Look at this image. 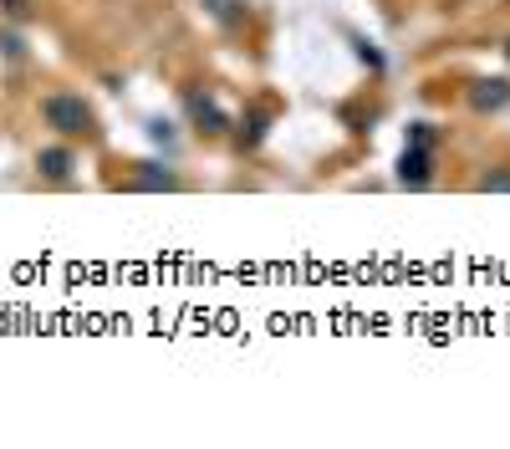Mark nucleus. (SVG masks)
Returning a JSON list of instances; mask_svg holds the SVG:
<instances>
[{"mask_svg": "<svg viewBox=\"0 0 510 449\" xmlns=\"http://www.w3.org/2000/svg\"><path fill=\"white\" fill-rule=\"evenodd\" d=\"M72 148H41L36 154V168L41 174H46V179H66V174H72Z\"/></svg>", "mask_w": 510, "mask_h": 449, "instance_id": "obj_3", "label": "nucleus"}, {"mask_svg": "<svg viewBox=\"0 0 510 449\" xmlns=\"http://www.w3.org/2000/svg\"><path fill=\"white\" fill-rule=\"evenodd\" d=\"M398 179H403V184H423V179H429V148H423V143L403 154V164H398Z\"/></svg>", "mask_w": 510, "mask_h": 449, "instance_id": "obj_4", "label": "nucleus"}, {"mask_svg": "<svg viewBox=\"0 0 510 449\" xmlns=\"http://www.w3.org/2000/svg\"><path fill=\"white\" fill-rule=\"evenodd\" d=\"M41 117H46L62 138H87L92 133V107L82 103L76 92H51L46 103H41Z\"/></svg>", "mask_w": 510, "mask_h": 449, "instance_id": "obj_1", "label": "nucleus"}, {"mask_svg": "<svg viewBox=\"0 0 510 449\" xmlns=\"http://www.w3.org/2000/svg\"><path fill=\"white\" fill-rule=\"evenodd\" d=\"M505 103H510L505 82H480V87H474V107H505Z\"/></svg>", "mask_w": 510, "mask_h": 449, "instance_id": "obj_5", "label": "nucleus"}, {"mask_svg": "<svg viewBox=\"0 0 510 449\" xmlns=\"http://www.w3.org/2000/svg\"><path fill=\"white\" fill-rule=\"evenodd\" d=\"M184 103H189V117H194V123H199L204 133H219V128H225V113H219V107L209 103V97H199V92H189Z\"/></svg>", "mask_w": 510, "mask_h": 449, "instance_id": "obj_2", "label": "nucleus"}, {"mask_svg": "<svg viewBox=\"0 0 510 449\" xmlns=\"http://www.w3.org/2000/svg\"><path fill=\"white\" fill-rule=\"evenodd\" d=\"M138 184H143V189H158V184H164V189H174V174H158V164H143Z\"/></svg>", "mask_w": 510, "mask_h": 449, "instance_id": "obj_6", "label": "nucleus"}, {"mask_svg": "<svg viewBox=\"0 0 510 449\" xmlns=\"http://www.w3.org/2000/svg\"><path fill=\"white\" fill-rule=\"evenodd\" d=\"M209 11H215L219 21H235V15H240V0H209Z\"/></svg>", "mask_w": 510, "mask_h": 449, "instance_id": "obj_7", "label": "nucleus"}]
</instances>
